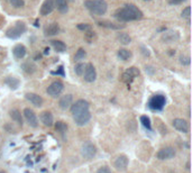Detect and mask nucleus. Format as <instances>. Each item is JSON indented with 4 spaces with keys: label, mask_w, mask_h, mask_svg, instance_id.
Listing matches in <instances>:
<instances>
[{
    "label": "nucleus",
    "mask_w": 192,
    "mask_h": 173,
    "mask_svg": "<svg viewBox=\"0 0 192 173\" xmlns=\"http://www.w3.org/2000/svg\"><path fill=\"white\" fill-rule=\"evenodd\" d=\"M25 98H26L31 105H34L35 107H41V106H43V102H44L43 98L41 97L39 94H33V92H28V94H25Z\"/></svg>",
    "instance_id": "nucleus-14"
},
{
    "label": "nucleus",
    "mask_w": 192,
    "mask_h": 173,
    "mask_svg": "<svg viewBox=\"0 0 192 173\" xmlns=\"http://www.w3.org/2000/svg\"><path fill=\"white\" fill-rule=\"evenodd\" d=\"M5 83H6L10 89L16 90L18 86H19V84H20V81H19L17 78H15V76H8L7 79L5 80Z\"/></svg>",
    "instance_id": "nucleus-24"
},
{
    "label": "nucleus",
    "mask_w": 192,
    "mask_h": 173,
    "mask_svg": "<svg viewBox=\"0 0 192 173\" xmlns=\"http://www.w3.org/2000/svg\"><path fill=\"white\" fill-rule=\"evenodd\" d=\"M142 53H143L145 56H150V52H148V50L145 49L144 46H142Z\"/></svg>",
    "instance_id": "nucleus-42"
},
{
    "label": "nucleus",
    "mask_w": 192,
    "mask_h": 173,
    "mask_svg": "<svg viewBox=\"0 0 192 173\" xmlns=\"http://www.w3.org/2000/svg\"><path fill=\"white\" fill-rule=\"evenodd\" d=\"M49 52V49H45V52H44V53H45V54H47Z\"/></svg>",
    "instance_id": "nucleus-45"
},
{
    "label": "nucleus",
    "mask_w": 192,
    "mask_h": 173,
    "mask_svg": "<svg viewBox=\"0 0 192 173\" xmlns=\"http://www.w3.org/2000/svg\"><path fill=\"white\" fill-rule=\"evenodd\" d=\"M26 47H25L24 45H21V44H18V45H16L14 47V50H13V54H14V56L16 57V59L20 60V59H24L25 55H26Z\"/></svg>",
    "instance_id": "nucleus-19"
},
{
    "label": "nucleus",
    "mask_w": 192,
    "mask_h": 173,
    "mask_svg": "<svg viewBox=\"0 0 192 173\" xmlns=\"http://www.w3.org/2000/svg\"><path fill=\"white\" fill-rule=\"evenodd\" d=\"M97 154V147L93 143H91L90 141L84 142L81 146V155L83 156L85 160L93 159Z\"/></svg>",
    "instance_id": "nucleus-4"
},
{
    "label": "nucleus",
    "mask_w": 192,
    "mask_h": 173,
    "mask_svg": "<svg viewBox=\"0 0 192 173\" xmlns=\"http://www.w3.org/2000/svg\"><path fill=\"white\" fill-rule=\"evenodd\" d=\"M55 74H61V75H64V72H63V66H60L59 71H56Z\"/></svg>",
    "instance_id": "nucleus-44"
},
{
    "label": "nucleus",
    "mask_w": 192,
    "mask_h": 173,
    "mask_svg": "<svg viewBox=\"0 0 192 173\" xmlns=\"http://www.w3.org/2000/svg\"><path fill=\"white\" fill-rule=\"evenodd\" d=\"M70 108L72 116H75V115L80 114V112L89 110V102L87 100H84V99H79L74 104L71 105Z\"/></svg>",
    "instance_id": "nucleus-5"
},
{
    "label": "nucleus",
    "mask_w": 192,
    "mask_h": 173,
    "mask_svg": "<svg viewBox=\"0 0 192 173\" xmlns=\"http://www.w3.org/2000/svg\"><path fill=\"white\" fill-rule=\"evenodd\" d=\"M90 119H91V114L89 110L83 111V112H80V114L73 116V120L78 126H84V125H87L88 123L90 121Z\"/></svg>",
    "instance_id": "nucleus-12"
},
{
    "label": "nucleus",
    "mask_w": 192,
    "mask_h": 173,
    "mask_svg": "<svg viewBox=\"0 0 192 173\" xmlns=\"http://www.w3.org/2000/svg\"><path fill=\"white\" fill-rule=\"evenodd\" d=\"M128 163H129L128 157L126 155H124V154H121V155H119L116 157L115 162H114V167H115L118 172H124V171H126L127 167H128Z\"/></svg>",
    "instance_id": "nucleus-9"
},
{
    "label": "nucleus",
    "mask_w": 192,
    "mask_h": 173,
    "mask_svg": "<svg viewBox=\"0 0 192 173\" xmlns=\"http://www.w3.org/2000/svg\"><path fill=\"white\" fill-rule=\"evenodd\" d=\"M72 102H73V96L72 94H65V96H62L60 98L59 107L62 110H67V109H69L71 107Z\"/></svg>",
    "instance_id": "nucleus-16"
},
{
    "label": "nucleus",
    "mask_w": 192,
    "mask_h": 173,
    "mask_svg": "<svg viewBox=\"0 0 192 173\" xmlns=\"http://www.w3.org/2000/svg\"><path fill=\"white\" fill-rule=\"evenodd\" d=\"M172 125H173V127L179 131L180 133H188L189 132V124L184 119H182V118H175L174 120L172 121Z\"/></svg>",
    "instance_id": "nucleus-13"
},
{
    "label": "nucleus",
    "mask_w": 192,
    "mask_h": 173,
    "mask_svg": "<svg viewBox=\"0 0 192 173\" xmlns=\"http://www.w3.org/2000/svg\"><path fill=\"white\" fill-rule=\"evenodd\" d=\"M126 72L128 73L129 75L133 76V78H135V76H138V75H139V70L137 69V68H135V66H132V68H129V69L127 70Z\"/></svg>",
    "instance_id": "nucleus-35"
},
{
    "label": "nucleus",
    "mask_w": 192,
    "mask_h": 173,
    "mask_svg": "<svg viewBox=\"0 0 192 173\" xmlns=\"http://www.w3.org/2000/svg\"><path fill=\"white\" fill-rule=\"evenodd\" d=\"M117 39L120 44L122 45H128L130 42H132V38L128 34H126V33H118L117 35Z\"/></svg>",
    "instance_id": "nucleus-27"
},
{
    "label": "nucleus",
    "mask_w": 192,
    "mask_h": 173,
    "mask_svg": "<svg viewBox=\"0 0 192 173\" xmlns=\"http://www.w3.org/2000/svg\"><path fill=\"white\" fill-rule=\"evenodd\" d=\"M55 129L61 134V135L64 136V134H65L67 131V125L65 124L64 121H57V123L55 124Z\"/></svg>",
    "instance_id": "nucleus-29"
},
{
    "label": "nucleus",
    "mask_w": 192,
    "mask_h": 173,
    "mask_svg": "<svg viewBox=\"0 0 192 173\" xmlns=\"http://www.w3.org/2000/svg\"><path fill=\"white\" fill-rule=\"evenodd\" d=\"M115 17L119 21H132L138 20L143 18V11L133 4H127L122 8L115 13Z\"/></svg>",
    "instance_id": "nucleus-1"
},
{
    "label": "nucleus",
    "mask_w": 192,
    "mask_h": 173,
    "mask_svg": "<svg viewBox=\"0 0 192 173\" xmlns=\"http://www.w3.org/2000/svg\"><path fill=\"white\" fill-rule=\"evenodd\" d=\"M54 2H55V7L57 8V10L61 14H67V10H69L67 0H54Z\"/></svg>",
    "instance_id": "nucleus-22"
},
{
    "label": "nucleus",
    "mask_w": 192,
    "mask_h": 173,
    "mask_svg": "<svg viewBox=\"0 0 192 173\" xmlns=\"http://www.w3.org/2000/svg\"><path fill=\"white\" fill-rule=\"evenodd\" d=\"M55 8V2L54 0H45L43 2L42 7H41V15L42 16H47V15L52 14V11Z\"/></svg>",
    "instance_id": "nucleus-15"
},
{
    "label": "nucleus",
    "mask_w": 192,
    "mask_h": 173,
    "mask_svg": "<svg viewBox=\"0 0 192 173\" xmlns=\"http://www.w3.org/2000/svg\"><path fill=\"white\" fill-rule=\"evenodd\" d=\"M78 29L83 31H91L92 27H91L90 24H79L78 25Z\"/></svg>",
    "instance_id": "nucleus-38"
},
{
    "label": "nucleus",
    "mask_w": 192,
    "mask_h": 173,
    "mask_svg": "<svg viewBox=\"0 0 192 173\" xmlns=\"http://www.w3.org/2000/svg\"><path fill=\"white\" fill-rule=\"evenodd\" d=\"M175 154H176V152H175L174 147L166 146V147H163V149H161L156 153V157L160 161H166V160L173 159L175 156Z\"/></svg>",
    "instance_id": "nucleus-7"
},
{
    "label": "nucleus",
    "mask_w": 192,
    "mask_h": 173,
    "mask_svg": "<svg viewBox=\"0 0 192 173\" xmlns=\"http://www.w3.org/2000/svg\"><path fill=\"white\" fill-rule=\"evenodd\" d=\"M26 31V25L23 21H17L13 27L8 28L6 31V36L10 39H17Z\"/></svg>",
    "instance_id": "nucleus-3"
},
{
    "label": "nucleus",
    "mask_w": 192,
    "mask_h": 173,
    "mask_svg": "<svg viewBox=\"0 0 192 173\" xmlns=\"http://www.w3.org/2000/svg\"><path fill=\"white\" fill-rule=\"evenodd\" d=\"M9 116L15 123H17L19 126H23L24 124V120H23V116H21V112L18 109H11L9 111Z\"/></svg>",
    "instance_id": "nucleus-20"
},
{
    "label": "nucleus",
    "mask_w": 192,
    "mask_h": 173,
    "mask_svg": "<svg viewBox=\"0 0 192 173\" xmlns=\"http://www.w3.org/2000/svg\"><path fill=\"white\" fill-rule=\"evenodd\" d=\"M51 44H52V46L54 47V50H55L56 52L63 53L67 51V45H65V43L62 41H56V39H54V41H51Z\"/></svg>",
    "instance_id": "nucleus-25"
},
{
    "label": "nucleus",
    "mask_w": 192,
    "mask_h": 173,
    "mask_svg": "<svg viewBox=\"0 0 192 173\" xmlns=\"http://www.w3.org/2000/svg\"><path fill=\"white\" fill-rule=\"evenodd\" d=\"M85 56H87L85 51H84L83 49H79L77 51V53H75V55H74V61L79 62V61H81V60H83Z\"/></svg>",
    "instance_id": "nucleus-31"
},
{
    "label": "nucleus",
    "mask_w": 192,
    "mask_h": 173,
    "mask_svg": "<svg viewBox=\"0 0 192 173\" xmlns=\"http://www.w3.org/2000/svg\"><path fill=\"white\" fill-rule=\"evenodd\" d=\"M63 89H64V86H63V83L61 81H54L47 86V89H46V92L49 94V96L53 98H56L59 97L60 94H62Z\"/></svg>",
    "instance_id": "nucleus-6"
},
{
    "label": "nucleus",
    "mask_w": 192,
    "mask_h": 173,
    "mask_svg": "<svg viewBox=\"0 0 192 173\" xmlns=\"http://www.w3.org/2000/svg\"><path fill=\"white\" fill-rule=\"evenodd\" d=\"M133 80H134L133 76L129 75V74H128L127 72H125L124 74H122V81H124V82H126L127 84H129V83L132 82Z\"/></svg>",
    "instance_id": "nucleus-39"
},
{
    "label": "nucleus",
    "mask_w": 192,
    "mask_h": 173,
    "mask_svg": "<svg viewBox=\"0 0 192 173\" xmlns=\"http://www.w3.org/2000/svg\"><path fill=\"white\" fill-rule=\"evenodd\" d=\"M97 24L99 26H101V27H105V28H109V29H116V31H118V29H121V28L125 27V25H120V24H115V23H111V21H108V20H99L97 21Z\"/></svg>",
    "instance_id": "nucleus-18"
},
{
    "label": "nucleus",
    "mask_w": 192,
    "mask_h": 173,
    "mask_svg": "<svg viewBox=\"0 0 192 173\" xmlns=\"http://www.w3.org/2000/svg\"><path fill=\"white\" fill-rule=\"evenodd\" d=\"M24 117L26 119V121L28 123V125L33 128H36L38 126V120H37V116L34 111L31 110V108H25L24 109Z\"/></svg>",
    "instance_id": "nucleus-10"
},
{
    "label": "nucleus",
    "mask_w": 192,
    "mask_h": 173,
    "mask_svg": "<svg viewBox=\"0 0 192 173\" xmlns=\"http://www.w3.org/2000/svg\"><path fill=\"white\" fill-rule=\"evenodd\" d=\"M163 41L165 43H171V42H174L176 41L179 38V34L178 31H166L164 35H163Z\"/></svg>",
    "instance_id": "nucleus-23"
},
{
    "label": "nucleus",
    "mask_w": 192,
    "mask_h": 173,
    "mask_svg": "<svg viewBox=\"0 0 192 173\" xmlns=\"http://www.w3.org/2000/svg\"><path fill=\"white\" fill-rule=\"evenodd\" d=\"M118 57L121 61H128L132 57V52L127 49H120L118 51Z\"/></svg>",
    "instance_id": "nucleus-28"
},
{
    "label": "nucleus",
    "mask_w": 192,
    "mask_h": 173,
    "mask_svg": "<svg viewBox=\"0 0 192 173\" xmlns=\"http://www.w3.org/2000/svg\"><path fill=\"white\" fill-rule=\"evenodd\" d=\"M165 102H166V99H165L164 96L156 94V96H154V97L150 98V102H148V106H150V108L153 109V110H161L162 108L165 106Z\"/></svg>",
    "instance_id": "nucleus-8"
},
{
    "label": "nucleus",
    "mask_w": 192,
    "mask_h": 173,
    "mask_svg": "<svg viewBox=\"0 0 192 173\" xmlns=\"http://www.w3.org/2000/svg\"><path fill=\"white\" fill-rule=\"evenodd\" d=\"M140 123H142V125H143L144 127L150 129V119L147 116H142L140 117Z\"/></svg>",
    "instance_id": "nucleus-33"
},
{
    "label": "nucleus",
    "mask_w": 192,
    "mask_h": 173,
    "mask_svg": "<svg viewBox=\"0 0 192 173\" xmlns=\"http://www.w3.org/2000/svg\"><path fill=\"white\" fill-rule=\"evenodd\" d=\"M41 121L46 127H52L53 125H54V118H53L52 112L47 110L43 111L42 114H41Z\"/></svg>",
    "instance_id": "nucleus-17"
},
{
    "label": "nucleus",
    "mask_w": 192,
    "mask_h": 173,
    "mask_svg": "<svg viewBox=\"0 0 192 173\" xmlns=\"http://www.w3.org/2000/svg\"><path fill=\"white\" fill-rule=\"evenodd\" d=\"M182 17L187 18V19L190 21V17H191V7H190V6L185 7L184 9L182 10Z\"/></svg>",
    "instance_id": "nucleus-34"
},
{
    "label": "nucleus",
    "mask_w": 192,
    "mask_h": 173,
    "mask_svg": "<svg viewBox=\"0 0 192 173\" xmlns=\"http://www.w3.org/2000/svg\"><path fill=\"white\" fill-rule=\"evenodd\" d=\"M96 173H111V171H110L109 167H107V166H102V167H100Z\"/></svg>",
    "instance_id": "nucleus-41"
},
{
    "label": "nucleus",
    "mask_w": 192,
    "mask_h": 173,
    "mask_svg": "<svg viewBox=\"0 0 192 173\" xmlns=\"http://www.w3.org/2000/svg\"><path fill=\"white\" fill-rule=\"evenodd\" d=\"M83 76L87 82H93V81H96V79H97V71H96V68L93 66L92 63H89V64L85 65Z\"/></svg>",
    "instance_id": "nucleus-11"
},
{
    "label": "nucleus",
    "mask_w": 192,
    "mask_h": 173,
    "mask_svg": "<svg viewBox=\"0 0 192 173\" xmlns=\"http://www.w3.org/2000/svg\"><path fill=\"white\" fill-rule=\"evenodd\" d=\"M69 1H74V0H69Z\"/></svg>",
    "instance_id": "nucleus-48"
},
{
    "label": "nucleus",
    "mask_w": 192,
    "mask_h": 173,
    "mask_svg": "<svg viewBox=\"0 0 192 173\" xmlns=\"http://www.w3.org/2000/svg\"><path fill=\"white\" fill-rule=\"evenodd\" d=\"M85 33V39H87L89 43L93 41V38L96 37V34H94V31H84Z\"/></svg>",
    "instance_id": "nucleus-37"
},
{
    "label": "nucleus",
    "mask_w": 192,
    "mask_h": 173,
    "mask_svg": "<svg viewBox=\"0 0 192 173\" xmlns=\"http://www.w3.org/2000/svg\"><path fill=\"white\" fill-rule=\"evenodd\" d=\"M185 0H168V4L172 5V6H176V5H181L183 4Z\"/></svg>",
    "instance_id": "nucleus-40"
},
{
    "label": "nucleus",
    "mask_w": 192,
    "mask_h": 173,
    "mask_svg": "<svg viewBox=\"0 0 192 173\" xmlns=\"http://www.w3.org/2000/svg\"><path fill=\"white\" fill-rule=\"evenodd\" d=\"M9 2H10L11 6L15 8H23L25 6L24 0H9Z\"/></svg>",
    "instance_id": "nucleus-32"
},
{
    "label": "nucleus",
    "mask_w": 192,
    "mask_h": 173,
    "mask_svg": "<svg viewBox=\"0 0 192 173\" xmlns=\"http://www.w3.org/2000/svg\"><path fill=\"white\" fill-rule=\"evenodd\" d=\"M21 69L24 72L28 73V74H33L36 71V65L31 61H27V62H24L21 64Z\"/></svg>",
    "instance_id": "nucleus-26"
},
{
    "label": "nucleus",
    "mask_w": 192,
    "mask_h": 173,
    "mask_svg": "<svg viewBox=\"0 0 192 173\" xmlns=\"http://www.w3.org/2000/svg\"><path fill=\"white\" fill-rule=\"evenodd\" d=\"M84 6L90 10L91 14L96 16L105 15L108 9V5L106 2V0H87L84 2Z\"/></svg>",
    "instance_id": "nucleus-2"
},
{
    "label": "nucleus",
    "mask_w": 192,
    "mask_h": 173,
    "mask_svg": "<svg viewBox=\"0 0 192 173\" xmlns=\"http://www.w3.org/2000/svg\"><path fill=\"white\" fill-rule=\"evenodd\" d=\"M0 173H5V172H4V171H0Z\"/></svg>",
    "instance_id": "nucleus-46"
},
{
    "label": "nucleus",
    "mask_w": 192,
    "mask_h": 173,
    "mask_svg": "<svg viewBox=\"0 0 192 173\" xmlns=\"http://www.w3.org/2000/svg\"><path fill=\"white\" fill-rule=\"evenodd\" d=\"M85 65L87 64H84V63H78L77 65L74 66V72L77 75H83V72H84V69H85Z\"/></svg>",
    "instance_id": "nucleus-30"
},
{
    "label": "nucleus",
    "mask_w": 192,
    "mask_h": 173,
    "mask_svg": "<svg viewBox=\"0 0 192 173\" xmlns=\"http://www.w3.org/2000/svg\"><path fill=\"white\" fill-rule=\"evenodd\" d=\"M60 26L57 23H52L45 28V35L46 36H54V35L59 34Z\"/></svg>",
    "instance_id": "nucleus-21"
},
{
    "label": "nucleus",
    "mask_w": 192,
    "mask_h": 173,
    "mask_svg": "<svg viewBox=\"0 0 192 173\" xmlns=\"http://www.w3.org/2000/svg\"><path fill=\"white\" fill-rule=\"evenodd\" d=\"M144 1H150V0H144Z\"/></svg>",
    "instance_id": "nucleus-47"
},
{
    "label": "nucleus",
    "mask_w": 192,
    "mask_h": 173,
    "mask_svg": "<svg viewBox=\"0 0 192 173\" xmlns=\"http://www.w3.org/2000/svg\"><path fill=\"white\" fill-rule=\"evenodd\" d=\"M154 71H155V70H154L152 66H146V72H148L150 74H153Z\"/></svg>",
    "instance_id": "nucleus-43"
},
{
    "label": "nucleus",
    "mask_w": 192,
    "mask_h": 173,
    "mask_svg": "<svg viewBox=\"0 0 192 173\" xmlns=\"http://www.w3.org/2000/svg\"><path fill=\"white\" fill-rule=\"evenodd\" d=\"M180 63H181L182 65H190V63H191L190 56L181 55L180 56Z\"/></svg>",
    "instance_id": "nucleus-36"
}]
</instances>
